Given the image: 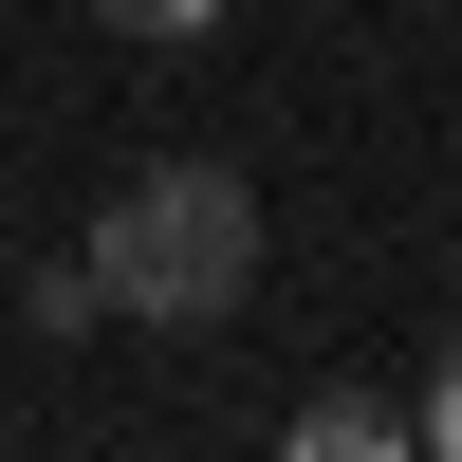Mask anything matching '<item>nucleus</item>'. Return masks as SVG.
<instances>
[{
	"instance_id": "nucleus-1",
	"label": "nucleus",
	"mask_w": 462,
	"mask_h": 462,
	"mask_svg": "<svg viewBox=\"0 0 462 462\" xmlns=\"http://www.w3.org/2000/svg\"><path fill=\"white\" fill-rule=\"evenodd\" d=\"M93 278H111V315H148V333H222L259 296V185L241 167H130L111 222H93Z\"/></svg>"
},
{
	"instance_id": "nucleus-2",
	"label": "nucleus",
	"mask_w": 462,
	"mask_h": 462,
	"mask_svg": "<svg viewBox=\"0 0 462 462\" xmlns=\"http://www.w3.org/2000/svg\"><path fill=\"white\" fill-rule=\"evenodd\" d=\"M389 444H426V426H407V407H370V389L296 407V462H389Z\"/></svg>"
},
{
	"instance_id": "nucleus-3",
	"label": "nucleus",
	"mask_w": 462,
	"mask_h": 462,
	"mask_svg": "<svg viewBox=\"0 0 462 462\" xmlns=\"http://www.w3.org/2000/svg\"><path fill=\"white\" fill-rule=\"evenodd\" d=\"M19 315H37V333H111V278H93V241H74V259H56V278H37V296H19Z\"/></svg>"
},
{
	"instance_id": "nucleus-4",
	"label": "nucleus",
	"mask_w": 462,
	"mask_h": 462,
	"mask_svg": "<svg viewBox=\"0 0 462 462\" xmlns=\"http://www.w3.org/2000/svg\"><path fill=\"white\" fill-rule=\"evenodd\" d=\"M93 19H111V37H204L222 0H93Z\"/></svg>"
},
{
	"instance_id": "nucleus-5",
	"label": "nucleus",
	"mask_w": 462,
	"mask_h": 462,
	"mask_svg": "<svg viewBox=\"0 0 462 462\" xmlns=\"http://www.w3.org/2000/svg\"><path fill=\"white\" fill-rule=\"evenodd\" d=\"M426 462H462V370H444V389H426Z\"/></svg>"
}]
</instances>
